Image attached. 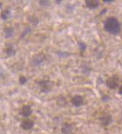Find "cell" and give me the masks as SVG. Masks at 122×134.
<instances>
[{"mask_svg":"<svg viewBox=\"0 0 122 134\" xmlns=\"http://www.w3.org/2000/svg\"><path fill=\"white\" fill-rule=\"evenodd\" d=\"M104 29L112 35H117L121 32V23L115 17H109L104 22Z\"/></svg>","mask_w":122,"mask_h":134,"instance_id":"6da1fadb","label":"cell"},{"mask_svg":"<svg viewBox=\"0 0 122 134\" xmlns=\"http://www.w3.org/2000/svg\"><path fill=\"white\" fill-rule=\"evenodd\" d=\"M106 86H108L109 88L112 89H115L117 87L119 86V78L116 75H114L109 77L107 80H106Z\"/></svg>","mask_w":122,"mask_h":134,"instance_id":"7a4b0ae2","label":"cell"},{"mask_svg":"<svg viewBox=\"0 0 122 134\" xmlns=\"http://www.w3.org/2000/svg\"><path fill=\"white\" fill-rule=\"evenodd\" d=\"M38 86L40 87L41 91L43 93H48L51 90L50 82L48 80H41L38 82Z\"/></svg>","mask_w":122,"mask_h":134,"instance_id":"3957f363","label":"cell"},{"mask_svg":"<svg viewBox=\"0 0 122 134\" xmlns=\"http://www.w3.org/2000/svg\"><path fill=\"white\" fill-rule=\"evenodd\" d=\"M45 60V55L42 53H38L33 56L32 58V64L35 66H38L41 64Z\"/></svg>","mask_w":122,"mask_h":134,"instance_id":"277c9868","label":"cell"},{"mask_svg":"<svg viewBox=\"0 0 122 134\" xmlns=\"http://www.w3.org/2000/svg\"><path fill=\"white\" fill-rule=\"evenodd\" d=\"M83 101H84L83 97L80 95H75L71 99V103L76 107H79L81 105H82Z\"/></svg>","mask_w":122,"mask_h":134,"instance_id":"5b68a950","label":"cell"},{"mask_svg":"<svg viewBox=\"0 0 122 134\" xmlns=\"http://www.w3.org/2000/svg\"><path fill=\"white\" fill-rule=\"evenodd\" d=\"M100 121H101L102 125L107 126V125H109V124L111 123L112 121V116L110 115H109V114H104V115H103L101 117Z\"/></svg>","mask_w":122,"mask_h":134,"instance_id":"8992f818","label":"cell"},{"mask_svg":"<svg viewBox=\"0 0 122 134\" xmlns=\"http://www.w3.org/2000/svg\"><path fill=\"white\" fill-rule=\"evenodd\" d=\"M99 4H100L99 2L97 0H86L85 1V5L91 10H94L97 8H98Z\"/></svg>","mask_w":122,"mask_h":134,"instance_id":"52a82bcc","label":"cell"},{"mask_svg":"<svg viewBox=\"0 0 122 134\" xmlns=\"http://www.w3.org/2000/svg\"><path fill=\"white\" fill-rule=\"evenodd\" d=\"M34 127V121L31 119H26L23 121L21 124V127L23 130H30Z\"/></svg>","mask_w":122,"mask_h":134,"instance_id":"ba28073f","label":"cell"},{"mask_svg":"<svg viewBox=\"0 0 122 134\" xmlns=\"http://www.w3.org/2000/svg\"><path fill=\"white\" fill-rule=\"evenodd\" d=\"M32 113V108L30 107L28 105H25L21 108L20 109V114L23 117H29V115H31V114Z\"/></svg>","mask_w":122,"mask_h":134,"instance_id":"9c48e42d","label":"cell"},{"mask_svg":"<svg viewBox=\"0 0 122 134\" xmlns=\"http://www.w3.org/2000/svg\"><path fill=\"white\" fill-rule=\"evenodd\" d=\"M14 30L11 27H7L4 29V32H3L4 36H5V38H12L13 35H14Z\"/></svg>","mask_w":122,"mask_h":134,"instance_id":"30bf717a","label":"cell"},{"mask_svg":"<svg viewBox=\"0 0 122 134\" xmlns=\"http://www.w3.org/2000/svg\"><path fill=\"white\" fill-rule=\"evenodd\" d=\"M73 131V127L72 125L70 124H65L63 125L62 129V132L63 134H71Z\"/></svg>","mask_w":122,"mask_h":134,"instance_id":"8fae6325","label":"cell"},{"mask_svg":"<svg viewBox=\"0 0 122 134\" xmlns=\"http://www.w3.org/2000/svg\"><path fill=\"white\" fill-rule=\"evenodd\" d=\"M5 53L7 54L8 56H14L15 54H16V50L14 49L13 46L12 45H10V46H8L5 49Z\"/></svg>","mask_w":122,"mask_h":134,"instance_id":"7c38bea8","label":"cell"},{"mask_svg":"<svg viewBox=\"0 0 122 134\" xmlns=\"http://www.w3.org/2000/svg\"><path fill=\"white\" fill-rule=\"evenodd\" d=\"M57 103L61 107H64L67 104V100L64 96H59L57 98Z\"/></svg>","mask_w":122,"mask_h":134,"instance_id":"4fadbf2b","label":"cell"},{"mask_svg":"<svg viewBox=\"0 0 122 134\" xmlns=\"http://www.w3.org/2000/svg\"><path fill=\"white\" fill-rule=\"evenodd\" d=\"M11 15V11L9 9H6L5 11H3L1 14V18L4 20H5L7 19H8V17Z\"/></svg>","mask_w":122,"mask_h":134,"instance_id":"5bb4252c","label":"cell"},{"mask_svg":"<svg viewBox=\"0 0 122 134\" xmlns=\"http://www.w3.org/2000/svg\"><path fill=\"white\" fill-rule=\"evenodd\" d=\"M29 20L30 23H32V24H34V25H37V23H38V22H39V20H38V19H37V17L33 16V15L29 16Z\"/></svg>","mask_w":122,"mask_h":134,"instance_id":"9a60e30c","label":"cell"},{"mask_svg":"<svg viewBox=\"0 0 122 134\" xmlns=\"http://www.w3.org/2000/svg\"><path fill=\"white\" fill-rule=\"evenodd\" d=\"M78 45H79L80 50L82 52V53H83L85 49H86V48H87L86 44H85V43H83V42H82V41H79V42H78Z\"/></svg>","mask_w":122,"mask_h":134,"instance_id":"2e32d148","label":"cell"},{"mask_svg":"<svg viewBox=\"0 0 122 134\" xmlns=\"http://www.w3.org/2000/svg\"><path fill=\"white\" fill-rule=\"evenodd\" d=\"M82 73L83 74H89V73H90L91 69L87 66V65H82Z\"/></svg>","mask_w":122,"mask_h":134,"instance_id":"e0dca14e","label":"cell"},{"mask_svg":"<svg viewBox=\"0 0 122 134\" xmlns=\"http://www.w3.org/2000/svg\"><path fill=\"white\" fill-rule=\"evenodd\" d=\"M57 55H58L60 58H66V57H68L69 55H70V53H67V52H63V51H59V52H58Z\"/></svg>","mask_w":122,"mask_h":134,"instance_id":"ac0fdd59","label":"cell"},{"mask_svg":"<svg viewBox=\"0 0 122 134\" xmlns=\"http://www.w3.org/2000/svg\"><path fill=\"white\" fill-rule=\"evenodd\" d=\"M19 82H20V85H24V84H26V83L27 79L25 77V76H21L19 78Z\"/></svg>","mask_w":122,"mask_h":134,"instance_id":"d6986e66","label":"cell"},{"mask_svg":"<svg viewBox=\"0 0 122 134\" xmlns=\"http://www.w3.org/2000/svg\"><path fill=\"white\" fill-rule=\"evenodd\" d=\"M30 32H31V29H30L29 27H27L26 29L23 32V34H22L21 37L22 38H24V36H25V35H28V34H29Z\"/></svg>","mask_w":122,"mask_h":134,"instance_id":"ffe728a7","label":"cell"},{"mask_svg":"<svg viewBox=\"0 0 122 134\" xmlns=\"http://www.w3.org/2000/svg\"><path fill=\"white\" fill-rule=\"evenodd\" d=\"M39 4L43 6L49 5V1H39Z\"/></svg>","mask_w":122,"mask_h":134,"instance_id":"44dd1931","label":"cell"},{"mask_svg":"<svg viewBox=\"0 0 122 134\" xmlns=\"http://www.w3.org/2000/svg\"><path fill=\"white\" fill-rule=\"evenodd\" d=\"M109 99V96H104L102 97V100H103V101H106V100H108Z\"/></svg>","mask_w":122,"mask_h":134,"instance_id":"7402d4cb","label":"cell"},{"mask_svg":"<svg viewBox=\"0 0 122 134\" xmlns=\"http://www.w3.org/2000/svg\"><path fill=\"white\" fill-rule=\"evenodd\" d=\"M118 92H119V94H121L122 95V86L119 88V89H118Z\"/></svg>","mask_w":122,"mask_h":134,"instance_id":"603a6c76","label":"cell"},{"mask_svg":"<svg viewBox=\"0 0 122 134\" xmlns=\"http://www.w3.org/2000/svg\"><path fill=\"white\" fill-rule=\"evenodd\" d=\"M106 8H104V9H103V11L101 12V15H103V14L104 13H106Z\"/></svg>","mask_w":122,"mask_h":134,"instance_id":"cb8c5ba5","label":"cell"},{"mask_svg":"<svg viewBox=\"0 0 122 134\" xmlns=\"http://www.w3.org/2000/svg\"><path fill=\"white\" fill-rule=\"evenodd\" d=\"M103 2H108V3H109V2H112L113 1H112V0H111V1H107V0H104Z\"/></svg>","mask_w":122,"mask_h":134,"instance_id":"d4e9b609","label":"cell"},{"mask_svg":"<svg viewBox=\"0 0 122 134\" xmlns=\"http://www.w3.org/2000/svg\"><path fill=\"white\" fill-rule=\"evenodd\" d=\"M56 2H57V4H59V2H61V1H56Z\"/></svg>","mask_w":122,"mask_h":134,"instance_id":"484cf974","label":"cell"},{"mask_svg":"<svg viewBox=\"0 0 122 134\" xmlns=\"http://www.w3.org/2000/svg\"><path fill=\"white\" fill-rule=\"evenodd\" d=\"M2 3H0V8H2Z\"/></svg>","mask_w":122,"mask_h":134,"instance_id":"4316f807","label":"cell"}]
</instances>
